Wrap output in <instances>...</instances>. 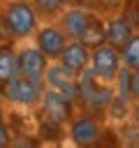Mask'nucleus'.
<instances>
[{"label": "nucleus", "instance_id": "1", "mask_svg": "<svg viewBox=\"0 0 139 148\" xmlns=\"http://www.w3.org/2000/svg\"><path fill=\"white\" fill-rule=\"evenodd\" d=\"M0 16H2V21L9 28L14 39H25V37L35 35L37 21H39L37 12L32 9V5L28 0H9L0 9Z\"/></svg>", "mask_w": 139, "mask_h": 148}, {"label": "nucleus", "instance_id": "2", "mask_svg": "<svg viewBox=\"0 0 139 148\" xmlns=\"http://www.w3.org/2000/svg\"><path fill=\"white\" fill-rule=\"evenodd\" d=\"M42 92H44L42 76H28V74L16 72L7 81H2V97L21 106H35L42 99Z\"/></svg>", "mask_w": 139, "mask_h": 148}, {"label": "nucleus", "instance_id": "3", "mask_svg": "<svg viewBox=\"0 0 139 148\" xmlns=\"http://www.w3.org/2000/svg\"><path fill=\"white\" fill-rule=\"evenodd\" d=\"M90 69L95 72V76L104 83L116 79V72L120 67V58H118V49H114L109 42L90 49Z\"/></svg>", "mask_w": 139, "mask_h": 148}, {"label": "nucleus", "instance_id": "4", "mask_svg": "<svg viewBox=\"0 0 139 148\" xmlns=\"http://www.w3.org/2000/svg\"><path fill=\"white\" fill-rule=\"evenodd\" d=\"M42 79H44V86H49V88H53V90L63 92L65 97H70V99L79 97L76 72L67 69L63 62H58V65H46V69H44V74H42Z\"/></svg>", "mask_w": 139, "mask_h": 148}, {"label": "nucleus", "instance_id": "5", "mask_svg": "<svg viewBox=\"0 0 139 148\" xmlns=\"http://www.w3.org/2000/svg\"><path fill=\"white\" fill-rule=\"evenodd\" d=\"M42 106H44V113H46V120H51V123H58V125H63V123H67L70 118H72V99L70 97H65L63 92H58V90H53V88H49V90H44L42 92Z\"/></svg>", "mask_w": 139, "mask_h": 148}, {"label": "nucleus", "instance_id": "6", "mask_svg": "<svg viewBox=\"0 0 139 148\" xmlns=\"http://www.w3.org/2000/svg\"><path fill=\"white\" fill-rule=\"evenodd\" d=\"M65 44H67V35L56 25H46V28L35 30V46L51 60H56L63 53Z\"/></svg>", "mask_w": 139, "mask_h": 148}, {"label": "nucleus", "instance_id": "7", "mask_svg": "<svg viewBox=\"0 0 139 148\" xmlns=\"http://www.w3.org/2000/svg\"><path fill=\"white\" fill-rule=\"evenodd\" d=\"M70 136L76 146H93L100 139V125L90 116L70 118Z\"/></svg>", "mask_w": 139, "mask_h": 148}, {"label": "nucleus", "instance_id": "8", "mask_svg": "<svg viewBox=\"0 0 139 148\" xmlns=\"http://www.w3.org/2000/svg\"><path fill=\"white\" fill-rule=\"evenodd\" d=\"M58 60H60L67 69H72V72L79 74V72H81L83 67H88V62H90V49L83 46L79 39L67 42L65 49H63V53L58 56Z\"/></svg>", "mask_w": 139, "mask_h": 148}, {"label": "nucleus", "instance_id": "9", "mask_svg": "<svg viewBox=\"0 0 139 148\" xmlns=\"http://www.w3.org/2000/svg\"><path fill=\"white\" fill-rule=\"evenodd\" d=\"M90 12L86 9V7H70L63 16H60V30L67 35V37H72V39H79L81 37V32H83V28L88 25V21H90Z\"/></svg>", "mask_w": 139, "mask_h": 148}, {"label": "nucleus", "instance_id": "10", "mask_svg": "<svg viewBox=\"0 0 139 148\" xmlns=\"http://www.w3.org/2000/svg\"><path fill=\"white\" fill-rule=\"evenodd\" d=\"M46 56L37 46H25L19 51V72L28 76H42L46 69Z\"/></svg>", "mask_w": 139, "mask_h": 148}, {"label": "nucleus", "instance_id": "11", "mask_svg": "<svg viewBox=\"0 0 139 148\" xmlns=\"http://www.w3.org/2000/svg\"><path fill=\"white\" fill-rule=\"evenodd\" d=\"M130 37H132V23H130L125 16L109 21V25H107V42H109L114 49L123 51L125 44L130 42Z\"/></svg>", "mask_w": 139, "mask_h": 148}, {"label": "nucleus", "instance_id": "12", "mask_svg": "<svg viewBox=\"0 0 139 148\" xmlns=\"http://www.w3.org/2000/svg\"><path fill=\"white\" fill-rule=\"evenodd\" d=\"M79 42H81L83 46H88V49H95V46L104 44V42H107V28H104V23H102L97 16H90V21H88V25L83 28Z\"/></svg>", "mask_w": 139, "mask_h": 148}, {"label": "nucleus", "instance_id": "13", "mask_svg": "<svg viewBox=\"0 0 139 148\" xmlns=\"http://www.w3.org/2000/svg\"><path fill=\"white\" fill-rule=\"evenodd\" d=\"M16 72H19V53L12 46L0 44V81H7Z\"/></svg>", "mask_w": 139, "mask_h": 148}, {"label": "nucleus", "instance_id": "14", "mask_svg": "<svg viewBox=\"0 0 139 148\" xmlns=\"http://www.w3.org/2000/svg\"><path fill=\"white\" fill-rule=\"evenodd\" d=\"M30 5L37 12V16H42V18H53L63 9L60 0H30Z\"/></svg>", "mask_w": 139, "mask_h": 148}, {"label": "nucleus", "instance_id": "15", "mask_svg": "<svg viewBox=\"0 0 139 148\" xmlns=\"http://www.w3.org/2000/svg\"><path fill=\"white\" fill-rule=\"evenodd\" d=\"M123 60H125V67H130L132 72L139 69V35L130 37V42L125 44L123 49Z\"/></svg>", "mask_w": 139, "mask_h": 148}, {"label": "nucleus", "instance_id": "16", "mask_svg": "<svg viewBox=\"0 0 139 148\" xmlns=\"http://www.w3.org/2000/svg\"><path fill=\"white\" fill-rule=\"evenodd\" d=\"M116 81H118V97L127 99L130 97V83H132V69L130 67H118Z\"/></svg>", "mask_w": 139, "mask_h": 148}, {"label": "nucleus", "instance_id": "17", "mask_svg": "<svg viewBox=\"0 0 139 148\" xmlns=\"http://www.w3.org/2000/svg\"><path fill=\"white\" fill-rule=\"evenodd\" d=\"M7 143H9V130H7V125H5V120L0 116V148H5Z\"/></svg>", "mask_w": 139, "mask_h": 148}, {"label": "nucleus", "instance_id": "18", "mask_svg": "<svg viewBox=\"0 0 139 148\" xmlns=\"http://www.w3.org/2000/svg\"><path fill=\"white\" fill-rule=\"evenodd\" d=\"M130 95H134L139 99V69H134L132 74V83H130Z\"/></svg>", "mask_w": 139, "mask_h": 148}, {"label": "nucleus", "instance_id": "19", "mask_svg": "<svg viewBox=\"0 0 139 148\" xmlns=\"http://www.w3.org/2000/svg\"><path fill=\"white\" fill-rule=\"evenodd\" d=\"M72 2H76V0H60V5L65 7V5H72Z\"/></svg>", "mask_w": 139, "mask_h": 148}, {"label": "nucleus", "instance_id": "20", "mask_svg": "<svg viewBox=\"0 0 139 148\" xmlns=\"http://www.w3.org/2000/svg\"><path fill=\"white\" fill-rule=\"evenodd\" d=\"M137 125H139V109H137Z\"/></svg>", "mask_w": 139, "mask_h": 148}, {"label": "nucleus", "instance_id": "21", "mask_svg": "<svg viewBox=\"0 0 139 148\" xmlns=\"http://www.w3.org/2000/svg\"><path fill=\"white\" fill-rule=\"evenodd\" d=\"M0 9H2V0H0Z\"/></svg>", "mask_w": 139, "mask_h": 148}]
</instances>
